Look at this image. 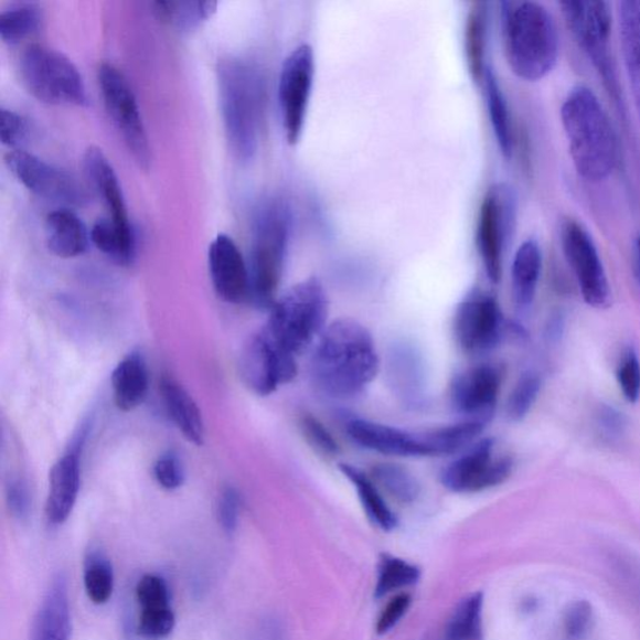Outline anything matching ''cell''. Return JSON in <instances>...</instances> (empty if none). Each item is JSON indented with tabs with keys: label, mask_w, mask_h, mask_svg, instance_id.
<instances>
[{
	"label": "cell",
	"mask_w": 640,
	"mask_h": 640,
	"mask_svg": "<svg viewBox=\"0 0 640 640\" xmlns=\"http://www.w3.org/2000/svg\"><path fill=\"white\" fill-rule=\"evenodd\" d=\"M72 617L67 578L58 574L34 618L32 640H71Z\"/></svg>",
	"instance_id": "22"
},
{
	"label": "cell",
	"mask_w": 640,
	"mask_h": 640,
	"mask_svg": "<svg viewBox=\"0 0 640 640\" xmlns=\"http://www.w3.org/2000/svg\"><path fill=\"white\" fill-rule=\"evenodd\" d=\"M328 312L329 302L322 281L310 277L276 300L263 332L281 350L297 356L322 335Z\"/></svg>",
	"instance_id": "6"
},
{
	"label": "cell",
	"mask_w": 640,
	"mask_h": 640,
	"mask_svg": "<svg viewBox=\"0 0 640 640\" xmlns=\"http://www.w3.org/2000/svg\"><path fill=\"white\" fill-rule=\"evenodd\" d=\"M636 252H637L638 267L640 270V235H639L637 243H636Z\"/></svg>",
	"instance_id": "52"
},
{
	"label": "cell",
	"mask_w": 640,
	"mask_h": 640,
	"mask_svg": "<svg viewBox=\"0 0 640 640\" xmlns=\"http://www.w3.org/2000/svg\"><path fill=\"white\" fill-rule=\"evenodd\" d=\"M44 17L40 6L21 3L0 13V38L8 45H17L41 31Z\"/></svg>",
	"instance_id": "34"
},
{
	"label": "cell",
	"mask_w": 640,
	"mask_h": 640,
	"mask_svg": "<svg viewBox=\"0 0 640 640\" xmlns=\"http://www.w3.org/2000/svg\"><path fill=\"white\" fill-rule=\"evenodd\" d=\"M516 221V198L511 185L489 188L480 205L477 247L487 277L497 285L502 278L503 257Z\"/></svg>",
	"instance_id": "9"
},
{
	"label": "cell",
	"mask_w": 640,
	"mask_h": 640,
	"mask_svg": "<svg viewBox=\"0 0 640 640\" xmlns=\"http://www.w3.org/2000/svg\"><path fill=\"white\" fill-rule=\"evenodd\" d=\"M390 376L401 397L412 406L422 401L425 390V372L420 356L413 346L399 344L391 353Z\"/></svg>",
	"instance_id": "28"
},
{
	"label": "cell",
	"mask_w": 640,
	"mask_h": 640,
	"mask_svg": "<svg viewBox=\"0 0 640 640\" xmlns=\"http://www.w3.org/2000/svg\"><path fill=\"white\" fill-rule=\"evenodd\" d=\"M209 267L215 294L224 302L241 305L250 298L249 267L228 235L218 234L212 242Z\"/></svg>",
	"instance_id": "19"
},
{
	"label": "cell",
	"mask_w": 640,
	"mask_h": 640,
	"mask_svg": "<svg viewBox=\"0 0 640 640\" xmlns=\"http://www.w3.org/2000/svg\"><path fill=\"white\" fill-rule=\"evenodd\" d=\"M153 474L160 487L167 491H175L184 483L185 476L181 458L174 451H167L157 459Z\"/></svg>",
	"instance_id": "44"
},
{
	"label": "cell",
	"mask_w": 640,
	"mask_h": 640,
	"mask_svg": "<svg viewBox=\"0 0 640 640\" xmlns=\"http://www.w3.org/2000/svg\"><path fill=\"white\" fill-rule=\"evenodd\" d=\"M569 154L579 177L605 182L618 162L617 136L604 105L585 86L573 88L561 109Z\"/></svg>",
	"instance_id": "2"
},
{
	"label": "cell",
	"mask_w": 640,
	"mask_h": 640,
	"mask_svg": "<svg viewBox=\"0 0 640 640\" xmlns=\"http://www.w3.org/2000/svg\"><path fill=\"white\" fill-rule=\"evenodd\" d=\"M139 609L171 606L167 582L157 574H146L136 587Z\"/></svg>",
	"instance_id": "42"
},
{
	"label": "cell",
	"mask_w": 640,
	"mask_h": 640,
	"mask_svg": "<svg viewBox=\"0 0 640 640\" xmlns=\"http://www.w3.org/2000/svg\"><path fill=\"white\" fill-rule=\"evenodd\" d=\"M89 423L82 425L78 435L65 454L56 460L50 473L45 516L52 525L68 521L81 491V455L88 436Z\"/></svg>",
	"instance_id": "18"
},
{
	"label": "cell",
	"mask_w": 640,
	"mask_h": 640,
	"mask_svg": "<svg viewBox=\"0 0 640 640\" xmlns=\"http://www.w3.org/2000/svg\"><path fill=\"white\" fill-rule=\"evenodd\" d=\"M502 33L508 65L518 78L538 82L559 58L557 23L538 2H503Z\"/></svg>",
	"instance_id": "3"
},
{
	"label": "cell",
	"mask_w": 640,
	"mask_h": 640,
	"mask_svg": "<svg viewBox=\"0 0 640 640\" xmlns=\"http://www.w3.org/2000/svg\"><path fill=\"white\" fill-rule=\"evenodd\" d=\"M420 570L413 564L385 554L380 564L378 582L375 586V597L382 598L393 590H398L417 583Z\"/></svg>",
	"instance_id": "39"
},
{
	"label": "cell",
	"mask_w": 640,
	"mask_h": 640,
	"mask_svg": "<svg viewBox=\"0 0 640 640\" xmlns=\"http://www.w3.org/2000/svg\"><path fill=\"white\" fill-rule=\"evenodd\" d=\"M617 380L625 398L629 403H637L640 397V361L634 348H628L620 360Z\"/></svg>",
	"instance_id": "43"
},
{
	"label": "cell",
	"mask_w": 640,
	"mask_h": 640,
	"mask_svg": "<svg viewBox=\"0 0 640 640\" xmlns=\"http://www.w3.org/2000/svg\"><path fill=\"white\" fill-rule=\"evenodd\" d=\"M562 12L574 38L596 70L620 117L627 121L626 100L610 49V6L601 0H568Z\"/></svg>",
	"instance_id": "7"
},
{
	"label": "cell",
	"mask_w": 640,
	"mask_h": 640,
	"mask_svg": "<svg viewBox=\"0 0 640 640\" xmlns=\"http://www.w3.org/2000/svg\"><path fill=\"white\" fill-rule=\"evenodd\" d=\"M84 587L94 605H106L115 590V572L100 551H90L84 562Z\"/></svg>",
	"instance_id": "37"
},
{
	"label": "cell",
	"mask_w": 640,
	"mask_h": 640,
	"mask_svg": "<svg viewBox=\"0 0 640 640\" xmlns=\"http://www.w3.org/2000/svg\"><path fill=\"white\" fill-rule=\"evenodd\" d=\"M83 172L90 190L106 205L108 218L120 228L135 231L118 175L100 148L92 146L86 150L83 156Z\"/></svg>",
	"instance_id": "20"
},
{
	"label": "cell",
	"mask_w": 640,
	"mask_h": 640,
	"mask_svg": "<svg viewBox=\"0 0 640 640\" xmlns=\"http://www.w3.org/2000/svg\"><path fill=\"white\" fill-rule=\"evenodd\" d=\"M483 604L480 591L460 601L449 619L446 640H482Z\"/></svg>",
	"instance_id": "36"
},
{
	"label": "cell",
	"mask_w": 640,
	"mask_h": 640,
	"mask_svg": "<svg viewBox=\"0 0 640 640\" xmlns=\"http://www.w3.org/2000/svg\"><path fill=\"white\" fill-rule=\"evenodd\" d=\"M160 394L168 412L183 437L195 446L204 444L205 428L202 412L198 404L182 384H179L171 375H163L159 384Z\"/></svg>",
	"instance_id": "24"
},
{
	"label": "cell",
	"mask_w": 640,
	"mask_h": 640,
	"mask_svg": "<svg viewBox=\"0 0 640 640\" xmlns=\"http://www.w3.org/2000/svg\"><path fill=\"white\" fill-rule=\"evenodd\" d=\"M300 428H302L309 445L314 447L320 454L331 457L338 455L339 446L335 439L317 418L307 414L300 420Z\"/></svg>",
	"instance_id": "48"
},
{
	"label": "cell",
	"mask_w": 640,
	"mask_h": 640,
	"mask_svg": "<svg viewBox=\"0 0 640 640\" xmlns=\"http://www.w3.org/2000/svg\"><path fill=\"white\" fill-rule=\"evenodd\" d=\"M486 92L489 119L494 131L497 143L504 158L511 159L514 150V136L510 108L504 93L499 86L491 67H488L482 83Z\"/></svg>",
	"instance_id": "31"
},
{
	"label": "cell",
	"mask_w": 640,
	"mask_h": 640,
	"mask_svg": "<svg viewBox=\"0 0 640 640\" xmlns=\"http://www.w3.org/2000/svg\"><path fill=\"white\" fill-rule=\"evenodd\" d=\"M19 75L28 93L53 106H88L82 74L63 53L42 44L28 45L19 58Z\"/></svg>",
	"instance_id": "8"
},
{
	"label": "cell",
	"mask_w": 640,
	"mask_h": 640,
	"mask_svg": "<svg viewBox=\"0 0 640 640\" xmlns=\"http://www.w3.org/2000/svg\"><path fill=\"white\" fill-rule=\"evenodd\" d=\"M339 468L356 489L358 497H360L364 512L370 520L385 532L393 531L398 524L397 516L385 503L372 477L366 476L361 469L351 465L343 463Z\"/></svg>",
	"instance_id": "32"
},
{
	"label": "cell",
	"mask_w": 640,
	"mask_h": 640,
	"mask_svg": "<svg viewBox=\"0 0 640 640\" xmlns=\"http://www.w3.org/2000/svg\"><path fill=\"white\" fill-rule=\"evenodd\" d=\"M593 623V609L587 600H577L564 615V632L569 640L585 639Z\"/></svg>",
	"instance_id": "46"
},
{
	"label": "cell",
	"mask_w": 640,
	"mask_h": 640,
	"mask_svg": "<svg viewBox=\"0 0 640 640\" xmlns=\"http://www.w3.org/2000/svg\"><path fill=\"white\" fill-rule=\"evenodd\" d=\"M175 628V615L171 606L139 609L137 632L147 640H160L171 636Z\"/></svg>",
	"instance_id": "41"
},
{
	"label": "cell",
	"mask_w": 640,
	"mask_h": 640,
	"mask_svg": "<svg viewBox=\"0 0 640 640\" xmlns=\"http://www.w3.org/2000/svg\"><path fill=\"white\" fill-rule=\"evenodd\" d=\"M30 134L26 121L18 113L2 108L0 111V139L2 143L9 148L19 150Z\"/></svg>",
	"instance_id": "47"
},
{
	"label": "cell",
	"mask_w": 640,
	"mask_h": 640,
	"mask_svg": "<svg viewBox=\"0 0 640 640\" xmlns=\"http://www.w3.org/2000/svg\"><path fill=\"white\" fill-rule=\"evenodd\" d=\"M291 231L288 204L278 198L263 202L254 216L249 262L250 298L271 308L286 265Z\"/></svg>",
	"instance_id": "5"
},
{
	"label": "cell",
	"mask_w": 640,
	"mask_h": 640,
	"mask_svg": "<svg viewBox=\"0 0 640 640\" xmlns=\"http://www.w3.org/2000/svg\"><path fill=\"white\" fill-rule=\"evenodd\" d=\"M542 249L538 242L529 239L518 248L512 265V294L518 309L532 307L542 273Z\"/></svg>",
	"instance_id": "27"
},
{
	"label": "cell",
	"mask_w": 640,
	"mask_h": 640,
	"mask_svg": "<svg viewBox=\"0 0 640 640\" xmlns=\"http://www.w3.org/2000/svg\"><path fill=\"white\" fill-rule=\"evenodd\" d=\"M98 83L113 125L124 138L136 163L140 168L148 169L152 162V150H150L142 113L126 75L115 65L103 63L98 70Z\"/></svg>",
	"instance_id": "10"
},
{
	"label": "cell",
	"mask_w": 640,
	"mask_h": 640,
	"mask_svg": "<svg viewBox=\"0 0 640 640\" xmlns=\"http://www.w3.org/2000/svg\"><path fill=\"white\" fill-rule=\"evenodd\" d=\"M502 376L492 365H477L457 374L450 384V403L466 420L487 425L492 418Z\"/></svg>",
	"instance_id": "17"
},
{
	"label": "cell",
	"mask_w": 640,
	"mask_h": 640,
	"mask_svg": "<svg viewBox=\"0 0 640 640\" xmlns=\"http://www.w3.org/2000/svg\"><path fill=\"white\" fill-rule=\"evenodd\" d=\"M412 598L407 593H401L395 596L387 607L382 611V615L376 623V632L380 634L388 633L390 630L399 623V620L407 614Z\"/></svg>",
	"instance_id": "50"
},
{
	"label": "cell",
	"mask_w": 640,
	"mask_h": 640,
	"mask_svg": "<svg viewBox=\"0 0 640 640\" xmlns=\"http://www.w3.org/2000/svg\"><path fill=\"white\" fill-rule=\"evenodd\" d=\"M494 440L477 441L466 455L444 469L441 484L455 493H477L502 484L512 474L511 458L494 456Z\"/></svg>",
	"instance_id": "15"
},
{
	"label": "cell",
	"mask_w": 640,
	"mask_h": 640,
	"mask_svg": "<svg viewBox=\"0 0 640 640\" xmlns=\"http://www.w3.org/2000/svg\"><path fill=\"white\" fill-rule=\"evenodd\" d=\"M346 431L354 444L385 456L429 457L425 440L416 433L366 419L351 420Z\"/></svg>",
	"instance_id": "21"
},
{
	"label": "cell",
	"mask_w": 640,
	"mask_h": 640,
	"mask_svg": "<svg viewBox=\"0 0 640 640\" xmlns=\"http://www.w3.org/2000/svg\"><path fill=\"white\" fill-rule=\"evenodd\" d=\"M154 13L178 31H193L210 19L218 8L216 2H192V0H167L153 3Z\"/></svg>",
	"instance_id": "35"
},
{
	"label": "cell",
	"mask_w": 640,
	"mask_h": 640,
	"mask_svg": "<svg viewBox=\"0 0 640 640\" xmlns=\"http://www.w3.org/2000/svg\"><path fill=\"white\" fill-rule=\"evenodd\" d=\"M90 241L98 250L121 267L134 265L137 256L135 231L118 227L109 218L94 223Z\"/></svg>",
	"instance_id": "30"
},
{
	"label": "cell",
	"mask_w": 640,
	"mask_h": 640,
	"mask_svg": "<svg viewBox=\"0 0 640 640\" xmlns=\"http://www.w3.org/2000/svg\"><path fill=\"white\" fill-rule=\"evenodd\" d=\"M241 495L234 487H225L216 502V520L224 533L232 535L237 531L241 513Z\"/></svg>",
	"instance_id": "45"
},
{
	"label": "cell",
	"mask_w": 640,
	"mask_h": 640,
	"mask_svg": "<svg viewBox=\"0 0 640 640\" xmlns=\"http://www.w3.org/2000/svg\"><path fill=\"white\" fill-rule=\"evenodd\" d=\"M4 162L19 183L46 201L62 204L64 209L89 202L87 188L77 178L41 158L19 149L7 153Z\"/></svg>",
	"instance_id": "13"
},
{
	"label": "cell",
	"mask_w": 640,
	"mask_h": 640,
	"mask_svg": "<svg viewBox=\"0 0 640 640\" xmlns=\"http://www.w3.org/2000/svg\"><path fill=\"white\" fill-rule=\"evenodd\" d=\"M216 74L225 138L232 154L249 162L259 145L265 78L257 65L239 58L223 60Z\"/></svg>",
	"instance_id": "4"
},
{
	"label": "cell",
	"mask_w": 640,
	"mask_h": 640,
	"mask_svg": "<svg viewBox=\"0 0 640 640\" xmlns=\"http://www.w3.org/2000/svg\"><path fill=\"white\" fill-rule=\"evenodd\" d=\"M314 77V51L309 44H300L281 65L278 84L281 125L290 146L302 138Z\"/></svg>",
	"instance_id": "11"
},
{
	"label": "cell",
	"mask_w": 640,
	"mask_h": 640,
	"mask_svg": "<svg viewBox=\"0 0 640 640\" xmlns=\"http://www.w3.org/2000/svg\"><path fill=\"white\" fill-rule=\"evenodd\" d=\"M542 380L538 373L525 372L518 380L506 403V416L512 422H521L529 416L534 403L538 399Z\"/></svg>",
	"instance_id": "40"
},
{
	"label": "cell",
	"mask_w": 640,
	"mask_h": 640,
	"mask_svg": "<svg viewBox=\"0 0 640 640\" xmlns=\"http://www.w3.org/2000/svg\"><path fill=\"white\" fill-rule=\"evenodd\" d=\"M561 239L564 257L578 281L585 302L598 309L609 307L611 294L607 271L585 225L567 220L562 224Z\"/></svg>",
	"instance_id": "12"
},
{
	"label": "cell",
	"mask_w": 640,
	"mask_h": 640,
	"mask_svg": "<svg viewBox=\"0 0 640 640\" xmlns=\"http://www.w3.org/2000/svg\"><path fill=\"white\" fill-rule=\"evenodd\" d=\"M597 426L601 435L608 439H617L623 435L626 418L622 413L611 407H601L597 416Z\"/></svg>",
	"instance_id": "51"
},
{
	"label": "cell",
	"mask_w": 640,
	"mask_h": 640,
	"mask_svg": "<svg viewBox=\"0 0 640 640\" xmlns=\"http://www.w3.org/2000/svg\"><path fill=\"white\" fill-rule=\"evenodd\" d=\"M455 335L460 348L470 354L493 350L501 341L504 319L497 299L474 289L457 308Z\"/></svg>",
	"instance_id": "16"
},
{
	"label": "cell",
	"mask_w": 640,
	"mask_h": 640,
	"mask_svg": "<svg viewBox=\"0 0 640 640\" xmlns=\"http://www.w3.org/2000/svg\"><path fill=\"white\" fill-rule=\"evenodd\" d=\"M6 499L9 512L18 521H25L32 510V495L30 488L23 479L9 480L6 489Z\"/></svg>",
	"instance_id": "49"
},
{
	"label": "cell",
	"mask_w": 640,
	"mask_h": 640,
	"mask_svg": "<svg viewBox=\"0 0 640 640\" xmlns=\"http://www.w3.org/2000/svg\"><path fill=\"white\" fill-rule=\"evenodd\" d=\"M373 337L360 322L341 318L319 337L310 362L316 387L337 399L355 397L380 372Z\"/></svg>",
	"instance_id": "1"
},
{
	"label": "cell",
	"mask_w": 640,
	"mask_h": 640,
	"mask_svg": "<svg viewBox=\"0 0 640 640\" xmlns=\"http://www.w3.org/2000/svg\"><path fill=\"white\" fill-rule=\"evenodd\" d=\"M46 248L55 257L71 259L82 256L89 246L87 225L70 209H60L46 215L44 222Z\"/></svg>",
	"instance_id": "23"
},
{
	"label": "cell",
	"mask_w": 640,
	"mask_h": 640,
	"mask_svg": "<svg viewBox=\"0 0 640 640\" xmlns=\"http://www.w3.org/2000/svg\"><path fill=\"white\" fill-rule=\"evenodd\" d=\"M372 479L385 492L402 503L416 502L420 484L408 469L398 465H376L372 468Z\"/></svg>",
	"instance_id": "38"
},
{
	"label": "cell",
	"mask_w": 640,
	"mask_h": 640,
	"mask_svg": "<svg viewBox=\"0 0 640 640\" xmlns=\"http://www.w3.org/2000/svg\"><path fill=\"white\" fill-rule=\"evenodd\" d=\"M618 21L627 77L640 119V0L618 3Z\"/></svg>",
	"instance_id": "26"
},
{
	"label": "cell",
	"mask_w": 640,
	"mask_h": 640,
	"mask_svg": "<svg viewBox=\"0 0 640 640\" xmlns=\"http://www.w3.org/2000/svg\"><path fill=\"white\" fill-rule=\"evenodd\" d=\"M149 390V372L145 356L139 352L128 354L111 373L113 399L121 412L142 406Z\"/></svg>",
	"instance_id": "25"
},
{
	"label": "cell",
	"mask_w": 640,
	"mask_h": 640,
	"mask_svg": "<svg viewBox=\"0 0 640 640\" xmlns=\"http://www.w3.org/2000/svg\"><path fill=\"white\" fill-rule=\"evenodd\" d=\"M486 425L480 422L463 420L458 425L422 433L428 456H448L465 449L482 435Z\"/></svg>",
	"instance_id": "33"
},
{
	"label": "cell",
	"mask_w": 640,
	"mask_h": 640,
	"mask_svg": "<svg viewBox=\"0 0 640 640\" xmlns=\"http://www.w3.org/2000/svg\"><path fill=\"white\" fill-rule=\"evenodd\" d=\"M239 371L244 384L265 397L296 378L297 356L281 350L262 329L244 345Z\"/></svg>",
	"instance_id": "14"
},
{
	"label": "cell",
	"mask_w": 640,
	"mask_h": 640,
	"mask_svg": "<svg viewBox=\"0 0 640 640\" xmlns=\"http://www.w3.org/2000/svg\"><path fill=\"white\" fill-rule=\"evenodd\" d=\"M489 30L488 3L476 2L470 7L465 31V52L470 77L482 86L487 65V43Z\"/></svg>",
	"instance_id": "29"
}]
</instances>
